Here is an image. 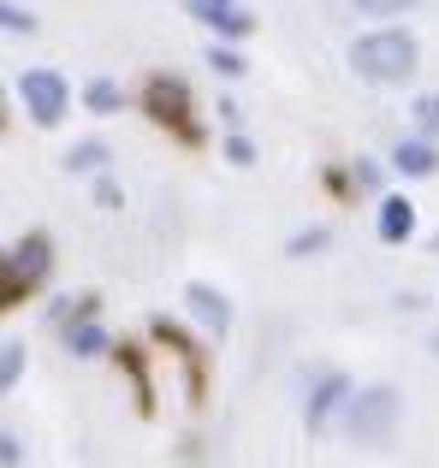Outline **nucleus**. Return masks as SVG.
<instances>
[{"mask_svg": "<svg viewBox=\"0 0 439 468\" xmlns=\"http://www.w3.org/2000/svg\"><path fill=\"white\" fill-rule=\"evenodd\" d=\"M71 350H78V356H102L107 350L102 326H71Z\"/></svg>", "mask_w": 439, "mask_h": 468, "instance_id": "nucleus-13", "label": "nucleus"}, {"mask_svg": "<svg viewBox=\"0 0 439 468\" xmlns=\"http://www.w3.org/2000/svg\"><path fill=\"white\" fill-rule=\"evenodd\" d=\"M410 231H416V207H410L404 196H386L380 202V238L398 243V238H410Z\"/></svg>", "mask_w": 439, "mask_h": 468, "instance_id": "nucleus-6", "label": "nucleus"}, {"mask_svg": "<svg viewBox=\"0 0 439 468\" xmlns=\"http://www.w3.org/2000/svg\"><path fill=\"white\" fill-rule=\"evenodd\" d=\"M48 273V238L42 231H36V238H24L18 250H12V261H6V285H30V279H42Z\"/></svg>", "mask_w": 439, "mask_h": 468, "instance_id": "nucleus-4", "label": "nucleus"}, {"mask_svg": "<svg viewBox=\"0 0 439 468\" xmlns=\"http://www.w3.org/2000/svg\"><path fill=\"white\" fill-rule=\"evenodd\" d=\"M18 362H24V344H6V356H0V379H18Z\"/></svg>", "mask_w": 439, "mask_h": 468, "instance_id": "nucleus-17", "label": "nucleus"}, {"mask_svg": "<svg viewBox=\"0 0 439 468\" xmlns=\"http://www.w3.org/2000/svg\"><path fill=\"white\" fill-rule=\"evenodd\" d=\"M0 463H6V468H18V439H12V433L0 439Z\"/></svg>", "mask_w": 439, "mask_h": 468, "instance_id": "nucleus-21", "label": "nucleus"}, {"mask_svg": "<svg viewBox=\"0 0 439 468\" xmlns=\"http://www.w3.org/2000/svg\"><path fill=\"white\" fill-rule=\"evenodd\" d=\"M226 6H231V0H190V12H197V18H202V24H209V18H214V12H226Z\"/></svg>", "mask_w": 439, "mask_h": 468, "instance_id": "nucleus-19", "label": "nucleus"}, {"mask_svg": "<svg viewBox=\"0 0 439 468\" xmlns=\"http://www.w3.org/2000/svg\"><path fill=\"white\" fill-rule=\"evenodd\" d=\"M209 66L220 71V78H238V71H243V59L231 54V48H214V54H209Z\"/></svg>", "mask_w": 439, "mask_h": 468, "instance_id": "nucleus-16", "label": "nucleus"}, {"mask_svg": "<svg viewBox=\"0 0 439 468\" xmlns=\"http://www.w3.org/2000/svg\"><path fill=\"white\" fill-rule=\"evenodd\" d=\"M18 101H24V113H30L36 125H59L66 107H71V90H66L59 71L36 66V71H24V78H18Z\"/></svg>", "mask_w": 439, "mask_h": 468, "instance_id": "nucleus-3", "label": "nucleus"}, {"mask_svg": "<svg viewBox=\"0 0 439 468\" xmlns=\"http://www.w3.org/2000/svg\"><path fill=\"white\" fill-rule=\"evenodd\" d=\"M209 30H220V36H250V12H243V6H226V12H214V18H209Z\"/></svg>", "mask_w": 439, "mask_h": 468, "instance_id": "nucleus-10", "label": "nucleus"}, {"mask_svg": "<svg viewBox=\"0 0 439 468\" xmlns=\"http://www.w3.org/2000/svg\"><path fill=\"white\" fill-rule=\"evenodd\" d=\"M66 160H71V172H102L107 166V149H102V143H78Z\"/></svg>", "mask_w": 439, "mask_h": 468, "instance_id": "nucleus-11", "label": "nucleus"}, {"mask_svg": "<svg viewBox=\"0 0 439 468\" xmlns=\"http://www.w3.org/2000/svg\"><path fill=\"white\" fill-rule=\"evenodd\" d=\"M392 421H398V391L392 386L345 398V433L357 439V445H386V439H392Z\"/></svg>", "mask_w": 439, "mask_h": 468, "instance_id": "nucleus-2", "label": "nucleus"}, {"mask_svg": "<svg viewBox=\"0 0 439 468\" xmlns=\"http://www.w3.org/2000/svg\"><path fill=\"white\" fill-rule=\"evenodd\" d=\"M434 350H439V344H434Z\"/></svg>", "mask_w": 439, "mask_h": 468, "instance_id": "nucleus-24", "label": "nucleus"}, {"mask_svg": "<svg viewBox=\"0 0 439 468\" xmlns=\"http://www.w3.org/2000/svg\"><path fill=\"white\" fill-rule=\"evenodd\" d=\"M185 297H190V314H197L202 326L214 332V338H220V332L231 326V309H226V297H220V291H209V285H190Z\"/></svg>", "mask_w": 439, "mask_h": 468, "instance_id": "nucleus-5", "label": "nucleus"}, {"mask_svg": "<svg viewBox=\"0 0 439 468\" xmlns=\"http://www.w3.org/2000/svg\"><path fill=\"white\" fill-rule=\"evenodd\" d=\"M119 107V83L113 78H95L90 83V113H113Z\"/></svg>", "mask_w": 439, "mask_h": 468, "instance_id": "nucleus-12", "label": "nucleus"}, {"mask_svg": "<svg viewBox=\"0 0 439 468\" xmlns=\"http://www.w3.org/2000/svg\"><path fill=\"white\" fill-rule=\"evenodd\" d=\"M410 113H416V125H422V131H439V95H422Z\"/></svg>", "mask_w": 439, "mask_h": 468, "instance_id": "nucleus-15", "label": "nucleus"}, {"mask_svg": "<svg viewBox=\"0 0 439 468\" xmlns=\"http://www.w3.org/2000/svg\"><path fill=\"white\" fill-rule=\"evenodd\" d=\"M357 12H369V18H398V12H410V0H357Z\"/></svg>", "mask_w": 439, "mask_h": 468, "instance_id": "nucleus-14", "label": "nucleus"}, {"mask_svg": "<svg viewBox=\"0 0 439 468\" xmlns=\"http://www.w3.org/2000/svg\"><path fill=\"white\" fill-rule=\"evenodd\" d=\"M226 154L238 160V166H250V143H243V137H231V143H226Z\"/></svg>", "mask_w": 439, "mask_h": 468, "instance_id": "nucleus-22", "label": "nucleus"}, {"mask_svg": "<svg viewBox=\"0 0 439 468\" xmlns=\"http://www.w3.org/2000/svg\"><path fill=\"white\" fill-rule=\"evenodd\" d=\"M392 166H398V172H410V178H428V172L439 166V154L428 149V143H398Z\"/></svg>", "mask_w": 439, "mask_h": 468, "instance_id": "nucleus-8", "label": "nucleus"}, {"mask_svg": "<svg viewBox=\"0 0 439 468\" xmlns=\"http://www.w3.org/2000/svg\"><path fill=\"white\" fill-rule=\"evenodd\" d=\"M350 398V386H345V379H321V386H315V398H309V427H321L327 421V415H333V403H345Z\"/></svg>", "mask_w": 439, "mask_h": 468, "instance_id": "nucleus-7", "label": "nucleus"}, {"mask_svg": "<svg viewBox=\"0 0 439 468\" xmlns=\"http://www.w3.org/2000/svg\"><path fill=\"white\" fill-rule=\"evenodd\" d=\"M327 243V231H303V238H291V255H309V250H321Z\"/></svg>", "mask_w": 439, "mask_h": 468, "instance_id": "nucleus-18", "label": "nucleus"}, {"mask_svg": "<svg viewBox=\"0 0 439 468\" xmlns=\"http://www.w3.org/2000/svg\"><path fill=\"white\" fill-rule=\"evenodd\" d=\"M350 66L369 83H404L416 71V42L404 30H369L350 42Z\"/></svg>", "mask_w": 439, "mask_h": 468, "instance_id": "nucleus-1", "label": "nucleus"}, {"mask_svg": "<svg viewBox=\"0 0 439 468\" xmlns=\"http://www.w3.org/2000/svg\"><path fill=\"white\" fill-rule=\"evenodd\" d=\"M149 107H155V119H185V113H178V107H185L178 83H155V90H149Z\"/></svg>", "mask_w": 439, "mask_h": 468, "instance_id": "nucleus-9", "label": "nucleus"}, {"mask_svg": "<svg viewBox=\"0 0 439 468\" xmlns=\"http://www.w3.org/2000/svg\"><path fill=\"white\" fill-rule=\"evenodd\" d=\"M6 30H30V12H24V6H6Z\"/></svg>", "mask_w": 439, "mask_h": 468, "instance_id": "nucleus-20", "label": "nucleus"}, {"mask_svg": "<svg viewBox=\"0 0 439 468\" xmlns=\"http://www.w3.org/2000/svg\"><path fill=\"white\" fill-rule=\"evenodd\" d=\"M95 196H102L107 207H119V184H113V178H102V184H95Z\"/></svg>", "mask_w": 439, "mask_h": 468, "instance_id": "nucleus-23", "label": "nucleus"}]
</instances>
